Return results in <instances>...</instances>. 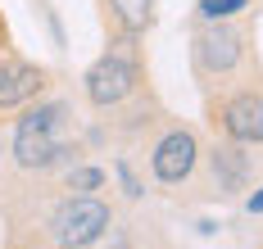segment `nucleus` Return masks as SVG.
<instances>
[{
    "label": "nucleus",
    "instance_id": "nucleus-13",
    "mask_svg": "<svg viewBox=\"0 0 263 249\" xmlns=\"http://www.w3.org/2000/svg\"><path fill=\"white\" fill-rule=\"evenodd\" d=\"M78 249H86V245H78Z\"/></svg>",
    "mask_w": 263,
    "mask_h": 249
},
{
    "label": "nucleus",
    "instance_id": "nucleus-11",
    "mask_svg": "<svg viewBox=\"0 0 263 249\" xmlns=\"http://www.w3.org/2000/svg\"><path fill=\"white\" fill-rule=\"evenodd\" d=\"M250 209H254V213H263V191L254 195V199H250Z\"/></svg>",
    "mask_w": 263,
    "mask_h": 249
},
{
    "label": "nucleus",
    "instance_id": "nucleus-2",
    "mask_svg": "<svg viewBox=\"0 0 263 249\" xmlns=\"http://www.w3.org/2000/svg\"><path fill=\"white\" fill-rule=\"evenodd\" d=\"M100 231H109V204L86 199V195L73 199V204H64L59 218H54V236H59V245H64V249L91 245Z\"/></svg>",
    "mask_w": 263,
    "mask_h": 249
},
{
    "label": "nucleus",
    "instance_id": "nucleus-10",
    "mask_svg": "<svg viewBox=\"0 0 263 249\" xmlns=\"http://www.w3.org/2000/svg\"><path fill=\"white\" fill-rule=\"evenodd\" d=\"M100 181H105V177H100L96 168H82V172H73V177H68V186H82V191H91V186H100Z\"/></svg>",
    "mask_w": 263,
    "mask_h": 249
},
{
    "label": "nucleus",
    "instance_id": "nucleus-6",
    "mask_svg": "<svg viewBox=\"0 0 263 249\" xmlns=\"http://www.w3.org/2000/svg\"><path fill=\"white\" fill-rule=\"evenodd\" d=\"M46 86V73L32 68L23 59H5L0 64V109H14V105H27L32 95H41Z\"/></svg>",
    "mask_w": 263,
    "mask_h": 249
},
{
    "label": "nucleus",
    "instance_id": "nucleus-3",
    "mask_svg": "<svg viewBox=\"0 0 263 249\" xmlns=\"http://www.w3.org/2000/svg\"><path fill=\"white\" fill-rule=\"evenodd\" d=\"M132 86H136V68H132L127 59H118V55H105L91 73H86V95H91V105H100V109L127 100Z\"/></svg>",
    "mask_w": 263,
    "mask_h": 249
},
{
    "label": "nucleus",
    "instance_id": "nucleus-9",
    "mask_svg": "<svg viewBox=\"0 0 263 249\" xmlns=\"http://www.w3.org/2000/svg\"><path fill=\"white\" fill-rule=\"evenodd\" d=\"M245 5H250V0H204L200 9H204V18H213V23H218V18H232V14H236V9H245Z\"/></svg>",
    "mask_w": 263,
    "mask_h": 249
},
{
    "label": "nucleus",
    "instance_id": "nucleus-7",
    "mask_svg": "<svg viewBox=\"0 0 263 249\" xmlns=\"http://www.w3.org/2000/svg\"><path fill=\"white\" fill-rule=\"evenodd\" d=\"M240 55V36L232 28H204L195 36V64L204 73H227Z\"/></svg>",
    "mask_w": 263,
    "mask_h": 249
},
{
    "label": "nucleus",
    "instance_id": "nucleus-12",
    "mask_svg": "<svg viewBox=\"0 0 263 249\" xmlns=\"http://www.w3.org/2000/svg\"><path fill=\"white\" fill-rule=\"evenodd\" d=\"M0 50H5V23H0Z\"/></svg>",
    "mask_w": 263,
    "mask_h": 249
},
{
    "label": "nucleus",
    "instance_id": "nucleus-8",
    "mask_svg": "<svg viewBox=\"0 0 263 249\" xmlns=\"http://www.w3.org/2000/svg\"><path fill=\"white\" fill-rule=\"evenodd\" d=\"M114 5V14H118V23L127 32H141L150 28V9H155V0H109Z\"/></svg>",
    "mask_w": 263,
    "mask_h": 249
},
{
    "label": "nucleus",
    "instance_id": "nucleus-5",
    "mask_svg": "<svg viewBox=\"0 0 263 249\" xmlns=\"http://www.w3.org/2000/svg\"><path fill=\"white\" fill-rule=\"evenodd\" d=\"M222 127H227V136L245 140V145H259L263 140V95H254V91L232 95L222 105Z\"/></svg>",
    "mask_w": 263,
    "mask_h": 249
},
{
    "label": "nucleus",
    "instance_id": "nucleus-1",
    "mask_svg": "<svg viewBox=\"0 0 263 249\" xmlns=\"http://www.w3.org/2000/svg\"><path fill=\"white\" fill-rule=\"evenodd\" d=\"M54 127H59V109L46 105V109H32L18 122V136H14V154H18V163L23 168H50L59 154H64V145L54 136Z\"/></svg>",
    "mask_w": 263,
    "mask_h": 249
},
{
    "label": "nucleus",
    "instance_id": "nucleus-4",
    "mask_svg": "<svg viewBox=\"0 0 263 249\" xmlns=\"http://www.w3.org/2000/svg\"><path fill=\"white\" fill-rule=\"evenodd\" d=\"M195 154H200V145L191 132H168L155 145V177L159 181H186L195 168Z\"/></svg>",
    "mask_w": 263,
    "mask_h": 249
}]
</instances>
